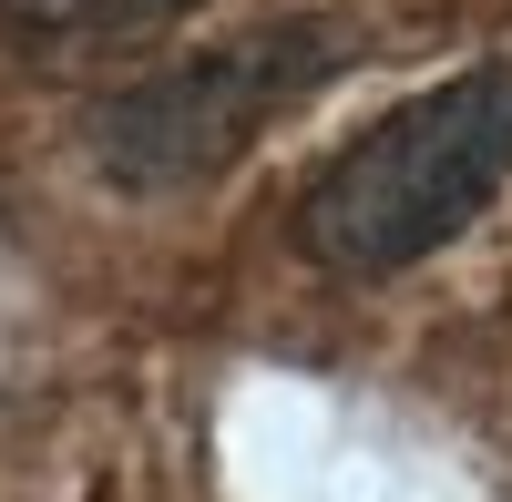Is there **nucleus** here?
<instances>
[{
  "mask_svg": "<svg viewBox=\"0 0 512 502\" xmlns=\"http://www.w3.org/2000/svg\"><path fill=\"white\" fill-rule=\"evenodd\" d=\"M512 185V62L379 113L297 205V246L338 277H400Z\"/></svg>",
  "mask_w": 512,
  "mask_h": 502,
  "instance_id": "obj_1",
  "label": "nucleus"
},
{
  "mask_svg": "<svg viewBox=\"0 0 512 502\" xmlns=\"http://www.w3.org/2000/svg\"><path fill=\"white\" fill-rule=\"evenodd\" d=\"M359 52V31L338 21H277V31H246L226 52H195L154 82H123V93L93 103V164L103 185L123 195H185V185H216L226 164L267 134V123L318 93V82Z\"/></svg>",
  "mask_w": 512,
  "mask_h": 502,
  "instance_id": "obj_2",
  "label": "nucleus"
},
{
  "mask_svg": "<svg viewBox=\"0 0 512 502\" xmlns=\"http://www.w3.org/2000/svg\"><path fill=\"white\" fill-rule=\"evenodd\" d=\"M185 11L195 0H0V21H21L31 41H134Z\"/></svg>",
  "mask_w": 512,
  "mask_h": 502,
  "instance_id": "obj_3",
  "label": "nucleus"
}]
</instances>
